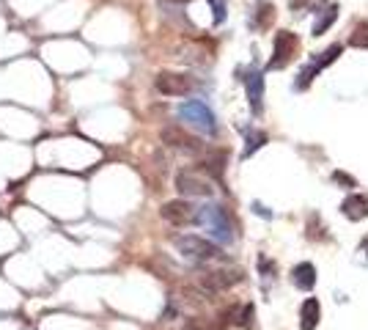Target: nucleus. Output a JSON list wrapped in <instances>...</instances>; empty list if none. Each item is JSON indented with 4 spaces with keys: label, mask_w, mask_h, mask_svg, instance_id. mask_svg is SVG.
Here are the masks:
<instances>
[{
    "label": "nucleus",
    "mask_w": 368,
    "mask_h": 330,
    "mask_svg": "<svg viewBox=\"0 0 368 330\" xmlns=\"http://www.w3.org/2000/svg\"><path fill=\"white\" fill-rule=\"evenodd\" d=\"M195 223L203 226L209 231V237H214L217 243H231L234 240V229H231V220H228V212L217 204H206L198 209L195 215Z\"/></svg>",
    "instance_id": "nucleus-1"
},
{
    "label": "nucleus",
    "mask_w": 368,
    "mask_h": 330,
    "mask_svg": "<svg viewBox=\"0 0 368 330\" xmlns=\"http://www.w3.org/2000/svg\"><path fill=\"white\" fill-rule=\"evenodd\" d=\"M176 248L182 251V256L192 259V262H212L220 256V248L203 237H195V234H187V237H176Z\"/></svg>",
    "instance_id": "nucleus-2"
},
{
    "label": "nucleus",
    "mask_w": 368,
    "mask_h": 330,
    "mask_svg": "<svg viewBox=\"0 0 368 330\" xmlns=\"http://www.w3.org/2000/svg\"><path fill=\"white\" fill-rule=\"evenodd\" d=\"M297 50H300V39L292 33V30H278L275 33V52H272V58H269V69H283V66H289L292 63V58L297 55Z\"/></svg>",
    "instance_id": "nucleus-3"
},
{
    "label": "nucleus",
    "mask_w": 368,
    "mask_h": 330,
    "mask_svg": "<svg viewBox=\"0 0 368 330\" xmlns=\"http://www.w3.org/2000/svg\"><path fill=\"white\" fill-rule=\"evenodd\" d=\"M179 116H182L184 121H190L192 127H198V130H203V132H214L217 130V124H214V113L203 105V102H198V99H190V102H184L182 107H179Z\"/></svg>",
    "instance_id": "nucleus-4"
},
{
    "label": "nucleus",
    "mask_w": 368,
    "mask_h": 330,
    "mask_svg": "<svg viewBox=\"0 0 368 330\" xmlns=\"http://www.w3.org/2000/svg\"><path fill=\"white\" fill-rule=\"evenodd\" d=\"M157 91L165 96H184L192 91V80L187 74H176V72H160L154 80Z\"/></svg>",
    "instance_id": "nucleus-5"
},
{
    "label": "nucleus",
    "mask_w": 368,
    "mask_h": 330,
    "mask_svg": "<svg viewBox=\"0 0 368 330\" xmlns=\"http://www.w3.org/2000/svg\"><path fill=\"white\" fill-rule=\"evenodd\" d=\"M176 190L182 196H212V185L206 176H201V171H179Z\"/></svg>",
    "instance_id": "nucleus-6"
},
{
    "label": "nucleus",
    "mask_w": 368,
    "mask_h": 330,
    "mask_svg": "<svg viewBox=\"0 0 368 330\" xmlns=\"http://www.w3.org/2000/svg\"><path fill=\"white\" fill-rule=\"evenodd\" d=\"M163 218L171 223V226H187V223H195V207L192 204H187L184 198H176V201H168V204H163Z\"/></svg>",
    "instance_id": "nucleus-7"
},
{
    "label": "nucleus",
    "mask_w": 368,
    "mask_h": 330,
    "mask_svg": "<svg viewBox=\"0 0 368 330\" xmlns=\"http://www.w3.org/2000/svg\"><path fill=\"white\" fill-rule=\"evenodd\" d=\"M245 88H247V102H250V110L258 116L261 110H264V77H261V72H250L247 77H245Z\"/></svg>",
    "instance_id": "nucleus-8"
},
{
    "label": "nucleus",
    "mask_w": 368,
    "mask_h": 330,
    "mask_svg": "<svg viewBox=\"0 0 368 330\" xmlns=\"http://www.w3.org/2000/svg\"><path fill=\"white\" fill-rule=\"evenodd\" d=\"M341 212H344L349 220H366L368 218V196H360V193L347 196L344 204H341Z\"/></svg>",
    "instance_id": "nucleus-9"
},
{
    "label": "nucleus",
    "mask_w": 368,
    "mask_h": 330,
    "mask_svg": "<svg viewBox=\"0 0 368 330\" xmlns=\"http://www.w3.org/2000/svg\"><path fill=\"white\" fill-rule=\"evenodd\" d=\"M292 284H294L297 289H303V292H311V289L316 287V267H314L311 262L297 265V267L292 270Z\"/></svg>",
    "instance_id": "nucleus-10"
},
{
    "label": "nucleus",
    "mask_w": 368,
    "mask_h": 330,
    "mask_svg": "<svg viewBox=\"0 0 368 330\" xmlns=\"http://www.w3.org/2000/svg\"><path fill=\"white\" fill-rule=\"evenodd\" d=\"M239 281H242L239 270H214V273H206V278H203V284L209 289H228V287H234Z\"/></svg>",
    "instance_id": "nucleus-11"
},
{
    "label": "nucleus",
    "mask_w": 368,
    "mask_h": 330,
    "mask_svg": "<svg viewBox=\"0 0 368 330\" xmlns=\"http://www.w3.org/2000/svg\"><path fill=\"white\" fill-rule=\"evenodd\" d=\"M163 141L171 143V146H176V149H187V152H198V149H201V143H198L192 135H187L184 130H179V127L163 130Z\"/></svg>",
    "instance_id": "nucleus-12"
},
{
    "label": "nucleus",
    "mask_w": 368,
    "mask_h": 330,
    "mask_svg": "<svg viewBox=\"0 0 368 330\" xmlns=\"http://www.w3.org/2000/svg\"><path fill=\"white\" fill-rule=\"evenodd\" d=\"M319 320H322V306H319L316 298H308V300L303 303V309H300V328L316 330Z\"/></svg>",
    "instance_id": "nucleus-13"
},
{
    "label": "nucleus",
    "mask_w": 368,
    "mask_h": 330,
    "mask_svg": "<svg viewBox=\"0 0 368 330\" xmlns=\"http://www.w3.org/2000/svg\"><path fill=\"white\" fill-rule=\"evenodd\" d=\"M336 17H338V6H327L325 8V14L316 19V25H314V36H322L333 22H336Z\"/></svg>",
    "instance_id": "nucleus-14"
},
{
    "label": "nucleus",
    "mask_w": 368,
    "mask_h": 330,
    "mask_svg": "<svg viewBox=\"0 0 368 330\" xmlns=\"http://www.w3.org/2000/svg\"><path fill=\"white\" fill-rule=\"evenodd\" d=\"M341 52H344V47H341V44H333V47H327L322 55H316V58H314L316 69H325V66H330V63H333V61H336Z\"/></svg>",
    "instance_id": "nucleus-15"
},
{
    "label": "nucleus",
    "mask_w": 368,
    "mask_h": 330,
    "mask_svg": "<svg viewBox=\"0 0 368 330\" xmlns=\"http://www.w3.org/2000/svg\"><path fill=\"white\" fill-rule=\"evenodd\" d=\"M316 72H319V69H316V63L311 61V63H308V66H305V69L297 74V80H294V88H297V91H305V88L311 85V80L316 77Z\"/></svg>",
    "instance_id": "nucleus-16"
},
{
    "label": "nucleus",
    "mask_w": 368,
    "mask_h": 330,
    "mask_svg": "<svg viewBox=\"0 0 368 330\" xmlns=\"http://www.w3.org/2000/svg\"><path fill=\"white\" fill-rule=\"evenodd\" d=\"M349 44H352V47H360V50H368V22H360V25L352 30Z\"/></svg>",
    "instance_id": "nucleus-17"
},
{
    "label": "nucleus",
    "mask_w": 368,
    "mask_h": 330,
    "mask_svg": "<svg viewBox=\"0 0 368 330\" xmlns=\"http://www.w3.org/2000/svg\"><path fill=\"white\" fill-rule=\"evenodd\" d=\"M267 143V135L264 132H247V146H245V152H242V157H250L256 149H261Z\"/></svg>",
    "instance_id": "nucleus-18"
},
{
    "label": "nucleus",
    "mask_w": 368,
    "mask_h": 330,
    "mask_svg": "<svg viewBox=\"0 0 368 330\" xmlns=\"http://www.w3.org/2000/svg\"><path fill=\"white\" fill-rule=\"evenodd\" d=\"M272 11H275V8H272L269 3H261V6H258V28H267V25H269Z\"/></svg>",
    "instance_id": "nucleus-19"
},
{
    "label": "nucleus",
    "mask_w": 368,
    "mask_h": 330,
    "mask_svg": "<svg viewBox=\"0 0 368 330\" xmlns=\"http://www.w3.org/2000/svg\"><path fill=\"white\" fill-rule=\"evenodd\" d=\"M209 6H212V11H214V22L220 25V22L225 19V0H209Z\"/></svg>",
    "instance_id": "nucleus-20"
},
{
    "label": "nucleus",
    "mask_w": 368,
    "mask_h": 330,
    "mask_svg": "<svg viewBox=\"0 0 368 330\" xmlns=\"http://www.w3.org/2000/svg\"><path fill=\"white\" fill-rule=\"evenodd\" d=\"M239 328H253V306H245V309H242Z\"/></svg>",
    "instance_id": "nucleus-21"
},
{
    "label": "nucleus",
    "mask_w": 368,
    "mask_h": 330,
    "mask_svg": "<svg viewBox=\"0 0 368 330\" xmlns=\"http://www.w3.org/2000/svg\"><path fill=\"white\" fill-rule=\"evenodd\" d=\"M333 182H338V185H347V187H355V179H352L349 174H344V171H336V174H333Z\"/></svg>",
    "instance_id": "nucleus-22"
}]
</instances>
